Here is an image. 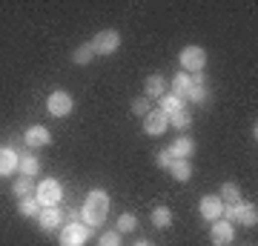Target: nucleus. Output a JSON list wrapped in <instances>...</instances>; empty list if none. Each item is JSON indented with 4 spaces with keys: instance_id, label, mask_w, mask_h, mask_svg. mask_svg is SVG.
I'll list each match as a JSON object with an SVG mask.
<instances>
[{
    "instance_id": "13",
    "label": "nucleus",
    "mask_w": 258,
    "mask_h": 246,
    "mask_svg": "<svg viewBox=\"0 0 258 246\" xmlns=\"http://www.w3.org/2000/svg\"><path fill=\"white\" fill-rule=\"evenodd\" d=\"M166 95V80H164V74H149L147 80H144V98L147 101H161Z\"/></svg>"
},
{
    "instance_id": "18",
    "label": "nucleus",
    "mask_w": 258,
    "mask_h": 246,
    "mask_svg": "<svg viewBox=\"0 0 258 246\" xmlns=\"http://www.w3.org/2000/svg\"><path fill=\"white\" fill-rule=\"evenodd\" d=\"M218 198H221L224 206H235V203H241V186L232 183V181H227L221 189H218Z\"/></svg>"
},
{
    "instance_id": "10",
    "label": "nucleus",
    "mask_w": 258,
    "mask_h": 246,
    "mask_svg": "<svg viewBox=\"0 0 258 246\" xmlns=\"http://www.w3.org/2000/svg\"><path fill=\"white\" fill-rule=\"evenodd\" d=\"M198 212H201V218L204 220H218V218H224V203H221V198L218 195H204L201 201H198Z\"/></svg>"
},
{
    "instance_id": "17",
    "label": "nucleus",
    "mask_w": 258,
    "mask_h": 246,
    "mask_svg": "<svg viewBox=\"0 0 258 246\" xmlns=\"http://www.w3.org/2000/svg\"><path fill=\"white\" fill-rule=\"evenodd\" d=\"M166 169H169V175L181 183H186L192 178V163H189V160H181V157H172V163L166 166Z\"/></svg>"
},
{
    "instance_id": "15",
    "label": "nucleus",
    "mask_w": 258,
    "mask_h": 246,
    "mask_svg": "<svg viewBox=\"0 0 258 246\" xmlns=\"http://www.w3.org/2000/svg\"><path fill=\"white\" fill-rule=\"evenodd\" d=\"M20 163V155L12 146H0V175H12Z\"/></svg>"
},
{
    "instance_id": "28",
    "label": "nucleus",
    "mask_w": 258,
    "mask_h": 246,
    "mask_svg": "<svg viewBox=\"0 0 258 246\" xmlns=\"http://www.w3.org/2000/svg\"><path fill=\"white\" fill-rule=\"evenodd\" d=\"M149 112H152V106H149L147 98H135V101H132V115H135V118H147Z\"/></svg>"
},
{
    "instance_id": "8",
    "label": "nucleus",
    "mask_w": 258,
    "mask_h": 246,
    "mask_svg": "<svg viewBox=\"0 0 258 246\" xmlns=\"http://www.w3.org/2000/svg\"><path fill=\"white\" fill-rule=\"evenodd\" d=\"M35 220H37V226L43 229V232H57V229L66 223L63 209H60V206H46V209H40Z\"/></svg>"
},
{
    "instance_id": "21",
    "label": "nucleus",
    "mask_w": 258,
    "mask_h": 246,
    "mask_svg": "<svg viewBox=\"0 0 258 246\" xmlns=\"http://www.w3.org/2000/svg\"><path fill=\"white\" fill-rule=\"evenodd\" d=\"M169 126H175L178 132L189 129V126H192V112L186 109V106H184V109H178L175 115H169Z\"/></svg>"
},
{
    "instance_id": "30",
    "label": "nucleus",
    "mask_w": 258,
    "mask_h": 246,
    "mask_svg": "<svg viewBox=\"0 0 258 246\" xmlns=\"http://www.w3.org/2000/svg\"><path fill=\"white\" fill-rule=\"evenodd\" d=\"M155 163L161 166V169H166V166L172 163V155H169V152H155Z\"/></svg>"
},
{
    "instance_id": "12",
    "label": "nucleus",
    "mask_w": 258,
    "mask_h": 246,
    "mask_svg": "<svg viewBox=\"0 0 258 246\" xmlns=\"http://www.w3.org/2000/svg\"><path fill=\"white\" fill-rule=\"evenodd\" d=\"M166 129H169V118H166L161 109H152L147 118H144V132H147V135L158 137V135H164Z\"/></svg>"
},
{
    "instance_id": "14",
    "label": "nucleus",
    "mask_w": 258,
    "mask_h": 246,
    "mask_svg": "<svg viewBox=\"0 0 258 246\" xmlns=\"http://www.w3.org/2000/svg\"><path fill=\"white\" fill-rule=\"evenodd\" d=\"M172 157H181V160H189V155H195V140L189 135H181L175 137L172 143H169V149H166Z\"/></svg>"
},
{
    "instance_id": "7",
    "label": "nucleus",
    "mask_w": 258,
    "mask_h": 246,
    "mask_svg": "<svg viewBox=\"0 0 258 246\" xmlns=\"http://www.w3.org/2000/svg\"><path fill=\"white\" fill-rule=\"evenodd\" d=\"M72 109H75L72 95L63 92V89H55L46 98V112L52 115V118H66V115H72Z\"/></svg>"
},
{
    "instance_id": "9",
    "label": "nucleus",
    "mask_w": 258,
    "mask_h": 246,
    "mask_svg": "<svg viewBox=\"0 0 258 246\" xmlns=\"http://www.w3.org/2000/svg\"><path fill=\"white\" fill-rule=\"evenodd\" d=\"M210 240L212 246H230L232 240H235V226H232L230 220H212V226H210Z\"/></svg>"
},
{
    "instance_id": "5",
    "label": "nucleus",
    "mask_w": 258,
    "mask_h": 246,
    "mask_svg": "<svg viewBox=\"0 0 258 246\" xmlns=\"http://www.w3.org/2000/svg\"><path fill=\"white\" fill-rule=\"evenodd\" d=\"M89 235H92V229L81 223V220L78 223H63L60 226V246H86Z\"/></svg>"
},
{
    "instance_id": "27",
    "label": "nucleus",
    "mask_w": 258,
    "mask_h": 246,
    "mask_svg": "<svg viewBox=\"0 0 258 246\" xmlns=\"http://www.w3.org/2000/svg\"><path fill=\"white\" fill-rule=\"evenodd\" d=\"M184 101H189V103H204L207 101V83H192L189 89H186V98Z\"/></svg>"
},
{
    "instance_id": "31",
    "label": "nucleus",
    "mask_w": 258,
    "mask_h": 246,
    "mask_svg": "<svg viewBox=\"0 0 258 246\" xmlns=\"http://www.w3.org/2000/svg\"><path fill=\"white\" fill-rule=\"evenodd\" d=\"M135 246H152V243H149V240H138Z\"/></svg>"
},
{
    "instance_id": "11",
    "label": "nucleus",
    "mask_w": 258,
    "mask_h": 246,
    "mask_svg": "<svg viewBox=\"0 0 258 246\" xmlns=\"http://www.w3.org/2000/svg\"><path fill=\"white\" fill-rule=\"evenodd\" d=\"M23 140H26L29 149H43V146L52 143V132H49L46 126L35 123V126H29L26 132H23Z\"/></svg>"
},
{
    "instance_id": "3",
    "label": "nucleus",
    "mask_w": 258,
    "mask_h": 246,
    "mask_svg": "<svg viewBox=\"0 0 258 246\" xmlns=\"http://www.w3.org/2000/svg\"><path fill=\"white\" fill-rule=\"evenodd\" d=\"M224 220L230 223H241L247 229H255L258 226V209L255 203H235V206H224Z\"/></svg>"
},
{
    "instance_id": "6",
    "label": "nucleus",
    "mask_w": 258,
    "mask_h": 246,
    "mask_svg": "<svg viewBox=\"0 0 258 246\" xmlns=\"http://www.w3.org/2000/svg\"><path fill=\"white\" fill-rule=\"evenodd\" d=\"M89 46H92L95 55H115L120 49V35L115 29H103V32H98V35L89 40Z\"/></svg>"
},
{
    "instance_id": "23",
    "label": "nucleus",
    "mask_w": 258,
    "mask_h": 246,
    "mask_svg": "<svg viewBox=\"0 0 258 246\" xmlns=\"http://www.w3.org/2000/svg\"><path fill=\"white\" fill-rule=\"evenodd\" d=\"M12 192H15V198H29L32 192H35V183H32V178H15V183H12Z\"/></svg>"
},
{
    "instance_id": "20",
    "label": "nucleus",
    "mask_w": 258,
    "mask_h": 246,
    "mask_svg": "<svg viewBox=\"0 0 258 246\" xmlns=\"http://www.w3.org/2000/svg\"><path fill=\"white\" fill-rule=\"evenodd\" d=\"M172 220H175V215H172L169 206H155V209H152V223H155L158 229H169Z\"/></svg>"
},
{
    "instance_id": "29",
    "label": "nucleus",
    "mask_w": 258,
    "mask_h": 246,
    "mask_svg": "<svg viewBox=\"0 0 258 246\" xmlns=\"http://www.w3.org/2000/svg\"><path fill=\"white\" fill-rule=\"evenodd\" d=\"M98 246H120V235L112 229V232H103L101 237H98Z\"/></svg>"
},
{
    "instance_id": "25",
    "label": "nucleus",
    "mask_w": 258,
    "mask_h": 246,
    "mask_svg": "<svg viewBox=\"0 0 258 246\" xmlns=\"http://www.w3.org/2000/svg\"><path fill=\"white\" fill-rule=\"evenodd\" d=\"M18 212L23 218H37V212H40V203L35 198H20L18 201Z\"/></svg>"
},
{
    "instance_id": "16",
    "label": "nucleus",
    "mask_w": 258,
    "mask_h": 246,
    "mask_svg": "<svg viewBox=\"0 0 258 246\" xmlns=\"http://www.w3.org/2000/svg\"><path fill=\"white\" fill-rule=\"evenodd\" d=\"M18 169H20V175L23 178H37L40 175V157L37 155H32V152H26V155H20V163H18Z\"/></svg>"
},
{
    "instance_id": "4",
    "label": "nucleus",
    "mask_w": 258,
    "mask_h": 246,
    "mask_svg": "<svg viewBox=\"0 0 258 246\" xmlns=\"http://www.w3.org/2000/svg\"><path fill=\"white\" fill-rule=\"evenodd\" d=\"M178 60H181V72H186V74L207 72V52L201 46H184Z\"/></svg>"
},
{
    "instance_id": "24",
    "label": "nucleus",
    "mask_w": 258,
    "mask_h": 246,
    "mask_svg": "<svg viewBox=\"0 0 258 246\" xmlns=\"http://www.w3.org/2000/svg\"><path fill=\"white\" fill-rule=\"evenodd\" d=\"M135 226H138V218H135L132 212H123L118 218V223H115V232H118V235H126V232H135Z\"/></svg>"
},
{
    "instance_id": "26",
    "label": "nucleus",
    "mask_w": 258,
    "mask_h": 246,
    "mask_svg": "<svg viewBox=\"0 0 258 246\" xmlns=\"http://www.w3.org/2000/svg\"><path fill=\"white\" fill-rule=\"evenodd\" d=\"M158 109H161L166 118H169V115H175L178 109H184V101H178V98H172V95L166 92L164 98H161V106H158Z\"/></svg>"
},
{
    "instance_id": "1",
    "label": "nucleus",
    "mask_w": 258,
    "mask_h": 246,
    "mask_svg": "<svg viewBox=\"0 0 258 246\" xmlns=\"http://www.w3.org/2000/svg\"><path fill=\"white\" fill-rule=\"evenodd\" d=\"M106 212H109V195L103 189H92L81 206V223H86L89 229H98L106 220Z\"/></svg>"
},
{
    "instance_id": "19",
    "label": "nucleus",
    "mask_w": 258,
    "mask_h": 246,
    "mask_svg": "<svg viewBox=\"0 0 258 246\" xmlns=\"http://www.w3.org/2000/svg\"><path fill=\"white\" fill-rule=\"evenodd\" d=\"M189 86H192V77H189L186 72H178L175 77H172V86H169L172 92H169V95H172V98H178V101H184Z\"/></svg>"
},
{
    "instance_id": "2",
    "label": "nucleus",
    "mask_w": 258,
    "mask_h": 246,
    "mask_svg": "<svg viewBox=\"0 0 258 246\" xmlns=\"http://www.w3.org/2000/svg\"><path fill=\"white\" fill-rule=\"evenodd\" d=\"M35 201L40 203V209H46V206H60V201H63V186H60V181H55V178L40 181L35 186Z\"/></svg>"
},
{
    "instance_id": "22",
    "label": "nucleus",
    "mask_w": 258,
    "mask_h": 246,
    "mask_svg": "<svg viewBox=\"0 0 258 246\" xmlns=\"http://www.w3.org/2000/svg\"><path fill=\"white\" fill-rule=\"evenodd\" d=\"M92 55H95L92 46H89V43H81V46L72 52V63H75V66H89V63H92Z\"/></svg>"
}]
</instances>
